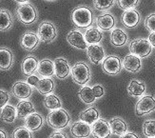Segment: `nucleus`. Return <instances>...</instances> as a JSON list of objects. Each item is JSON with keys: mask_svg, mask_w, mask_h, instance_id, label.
Wrapping results in <instances>:
<instances>
[{"mask_svg": "<svg viewBox=\"0 0 155 138\" xmlns=\"http://www.w3.org/2000/svg\"><path fill=\"white\" fill-rule=\"evenodd\" d=\"M150 138H155V137H150Z\"/></svg>", "mask_w": 155, "mask_h": 138, "instance_id": "nucleus-48", "label": "nucleus"}, {"mask_svg": "<svg viewBox=\"0 0 155 138\" xmlns=\"http://www.w3.org/2000/svg\"><path fill=\"white\" fill-rule=\"evenodd\" d=\"M71 20L78 28L85 29L93 23V12L87 6H79L72 11Z\"/></svg>", "mask_w": 155, "mask_h": 138, "instance_id": "nucleus-3", "label": "nucleus"}, {"mask_svg": "<svg viewBox=\"0 0 155 138\" xmlns=\"http://www.w3.org/2000/svg\"><path fill=\"white\" fill-rule=\"evenodd\" d=\"M67 41H68V43L71 46L80 50H87V46H89L85 39L84 34L80 31H76V30L71 31L68 33Z\"/></svg>", "mask_w": 155, "mask_h": 138, "instance_id": "nucleus-16", "label": "nucleus"}, {"mask_svg": "<svg viewBox=\"0 0 155 138\" xmlns=\"http://www.w3.org/2000/svg\"><path fill=\"white\" fill-rule=\"evenodd\" d=\"M130 53L137 55L140 58L147 57L152 52V46L146 38H137L132 40L129 45Z\"/></svg>", "mask_w": 155, "mask_h": 138, "instance_id": "nucleus-5", "label": "nucleus"}, {"mask_svg": "<svg viewBox=\"0 0 155 138\" xmlns=\"http://www.w3.org/2000/svg\"><path fill=\"white\" fill-rule=\"evenodd\" d=\"M110 126L111 129V133L115 135L122 136L127 133V124L125 120L120 117H114L110 120Z\"/></svg>", "mask_w": 155, "mask_h": 138, "instance_id": "nucleus-27", "label": "nucleus"}, {"mask_svg": "<svg viewBox=\"0 0 155 138\" xmlns=\"http://www.w3.org/2000/svg\"><path fill=\"white\" fill-rule=\"evenodd\" d=\"M97 27L102 31H110L113 30L115 26V18L110 12H105L103 15H100L96 18Z\"/></svg>", "mask_w": 155, "mask_h": 138, "instance_id": "nucleus-23", "label": "nucleus"}, {"mask_svg": "<svg viewBox=\"0 0 155 138\" xmlns=\"http://www.w3.org/2000/svg\"><path fill=\"white\" fill-rule=\"evenodd\" d=\"M143 133L147 137H155V120H146L143 124Z\"/></svg>", "mask_w": 155, "mask_h": 138, "instance_id": "nucleus-36", "label": "nucleus"}, {"mask_svg": "<svg viewBox=\"0 0 155 138\" xmlns=\"http://www.w3.org/2000/svg\"><path fill=\"white\" fill-rule=\"evenodd\" d=\"M45 1H49V2H53V1H56V0H45Z\"/></svg>", "mask_w": 155, "mask_h": 138, "instance_id": "nucleus-47", "label": "nucleus"}, {"mask_svg": "<svg viewBox=\"0 0 155 138\" xmlns=\"http://www.w3.org/2000/svg\"><path fill=\"white\" fill-rule=\"evenodd\" d=\"M44 106L51 110H54V109H58L62 108V102L56 94L51 93L45 96Z\"/></svg>", "mask_w": 155, "mask_h": 138, "instance_id": "nucleus-33", "label": "nucleus"}, {"mask_svg": "<svg viewBox=\"0 0 155 138\" xmlns=\"http://www.w3.org/2000/svg\"><path fill=\"white\" fill-rule=\"evenodd\" d=\"M120 138H140L139 135L135 133L132 132H127V133H125L124 135H122Z\"/></svg>", "mask_w": 155, "mask_h": 138, "instance_id": "nucleus-43", "label": "nucleus"}, {"mask_svg": "<svg viewBox=\"0 0 155 138\" xmlns=\"http://www.w3.org/2000/svg\"><path fill=\"white\" fill-rule=\"evenodd\" d=\"M71 133L75 138H87L91 134V126L83 121H77L71 125Z\"/></svg>", "mask_w": 155, "mask_h": 138, "instance_id": "nucleus-18", "label": "nucleus"}, {"mask_svg": "<svg viewBox=\"0 0 155 138\" xmlns=\"http://www.w3.org/2000/svg\"><path fill=\"white\" fill-rule=\"evenodd\" d=\"M15 63V54L10 48L0 47V71H9Z\"/></svg>", "mask_w": 155, "mask_h": 138, "instance_id": "nucleus-12", "label": "nucleus"}, {"mask_svg": "<svg viewBox=\"0 0 155 138\" xmlns=\"http://www.w3.org/2000/svg\"><path fill=\"white\" fill-rule=\"evenodd\" d=\"M121 21H122L123 25L129 29H132L139 25L141 21V15L137 10L131 9V10H127L124 11L121 16Z\"/></svg>", "mask_w": 155, "mask_h": 138, "instance_id": "nucleus-13", "label": "nucleus"}, {"mask_svg": "<svg viewBox=\"0 0 155 138\" xmlns=\"http://www.w3.org/2000/svg\"><path fill=\"white\" fill-rule=\"evenodd\" d=\"M87 56L89 57L92 64H99L101 61L106 58L104 48L100 44L89 45L87 48Z\"/></svg>", "mask_w": 155, "mask_h": 138, "instance_id": "nucleus-14", "label": "nucleus"}, {"mask_svg": "<svg viewBox=\"0 0 155 138\" xmlns=\"http://www.w3.org/2000/svg\"><path fill=\"white\" fill-rule=\"evenodd\" d=\"M17 117V112L16 107H13L11 104L6 105L0 113V120L3 121L4 123L12 124L15 122V120Z\"/></svg>", "mask_w": 155, "mask_h": 138, "instance_id": "nucleus-30", "label": "nucleus"}, {"mask_svg": "<svg viewBox=\"0 0 155 138\" xmlns=\"http://www.w3.org/2000/svg\"><path fill=\"white\" fill-rule=\"evenodd\" d=\"M15 16L22 24L29 26L35 23L38 19V11L31 2L20 4L16 7Z\"/></svg>", "mask_w": 155, "mask_h": 138, "instance_id": "nucleus-2", "label": "nucleus"}, {"mask_svg": "<svg viewBox=\"0 0 155 138\" xmlns=\"http://www.w3.org/2000/svg\"><path fill=\"white\" fill-rule=\"evenodd\" d=\"M92 91H93V93H94V95H95L96 98L103 97L104 94H105V89L102 85H100V84L94 85L92 87Z\"/></svg>", "mask_w": 155, "mask_h": 138, "instance_id": "nucleus-40", "label": "nucleus"}, {"mask_svg": "<svg viewBox=\"0 0 155 138\" xmlns=\"http://www.w3.org/2000/svg\"><path fill=\"white\" fill-rule=\"evenodd\" d=\"M11 91L15 97L20 100H27L31 96L33 88L25 81H16L12 86Z\"/></svg>", "mask_w": 155, "mask_h": 138, "instance_id": "nucleus-9", "label": "nucleus"}, {"mask_svg": "<svg viewBox=\"0 0 155 138\" xmlns=\"http://www.w3.org/2000/svg\"><path fill=\"white\" fill-rule=\"evenodd\" d=\"M37 34L44 43H51L57 37V28L51 21H42L37 29Z\"/></svg>", "mask_w": 155, "mask_h": 138, "instance_id": "nucleus-6", "label": "nucleus"}, {"mask_svg": "<svg viewBox=\"0 0 155 138\" xmlns=\"http://www.w3.org/2000/svg\"><path fill=\"white\" fill-rule=\"evenodd\" d=\"M116 0H93L94 9L97 11H107L115 5Z\"/></svg>", "mask_w": 155, "mask_h": 138, "instance_id": "nucleus-34", "label": "nucleus"}, {"mask_svg": "<svg viewBox=\"0 0 155 138\" xmlns=\"http://www.w3.org/2000/svg\"><path fill=\"white\" fill-rule=\"evenodd\" d=\"M110 43L115 47H124L127 43V32L119 28L113 29L110 32Z\"/></svg>", "mask_w": 155, "mask_h": 138, "instance_id": "nucleus-24", "label": "nucleus"}, {"mask_svg": "<svg viewBox=\"0 0 155 138\" xmlns=\"http://www.w3.org/2000/svg\"><path fill=\"white\" fill-rule=\"evenodd\" d=\"M12 138H33L32 132L25 126L16 128L12 133Z\"/></svg>", "mask_w": 155, "mask_h": 138, "instance_id": "nucleus-35", "label": "nucleus"}, {"mask_svg": "<svg viewBox=\"0 0 155 138\" xmlns=\"http://www.w3.org/2000/svg\"><path fill=\"white\" fill-rule=\"evenodd\" d=\"M13 1L16 2V3H18V5H20V4H26V3H29L30 0H13Z\"/></svg>", "mask_w": 155, "mask_h": 138, "instance_id": "nucleus-46", "label": "nucleus"}, {"mask_svg": "<svg viewBox=\"0 0 155 138\" xmlns=\"http://www.w3.org/2000/svg\"><path fill=\"white\" fill-rule=\"evenodd\" d=\"M78 96L85 104H87V105L92 104V103H94L96 100V97L92 91V88L90 86H83L81 88L78 93Z\"/></svg>", "mask_w": 155, "mask_h": 138, "instance_id": "nucleus-32", "label": "nucleus"}, {"mask_svg": "<svg viewBox=\"0 0 155 138\" xmlns=\"http://www.w3.org/2000/svg\"><path fill=\"white\" fill-rule=\"evenodd\" d=\"M39 81H40V78L37 76V75H35V74L30 75V76L27 77V80H26V82L28 83L30 86H31L32 88H36V86L38 85Z\"/></svg>", "mask_w": 155, "mask_h": 138, "instance_id": "nucleus-41", "label": "nucleus"}, {"mask_svg": "<svg viewBox=\"0 0 155 138\" xmlns=\"http://www.w3.org/2000/svg\"><path fill=\"white\" fill-rule=\"evenodd\" d=\"M16 112H17V117L18 118H26L27 116L30 114L36 113L35 105L32 104V102L29 100H21L18 102L16 106Z\"/></svg>", "mask_w": 155, "mask_h": 138, "instance_id": "nucleus-25", "label": "nucleus"}, {"mask_svg": "<svg viewBox=\"0 0 155 138\" xmlns=\"http://www.w3.org/2000/svg\"><path fill=\"white\" fill-rule=\"evenodd\" d=\"M39 61L33 55H28L24 58L21 64V71L25 76H30V75L35 74L37 72Z\"/></svg>", "mask_w": 155, "mask_h": 138, "instance_id": "nucleus-20", "label": "nucleus"}, {"mask_svg": "<svg viewBox=\"0 0 155 138\" xmlns=\"http://www.w3.org/2000/svg\"><path fill=\"white\" fill-rule=\"evenodd\" d=\"M39 76L43 78H51L54 74V62L49 58H45L39 61L37 72Z\"/></svg>", "mask_w": 155, "mask_h": 138, "instance_id": "nucleus-19", "label": "nucleus"}, {"mask_svg": "<svg viewBox=\"0 0 155 138\" xmlns=\"http://www.w3.org/2000/svg\"><path fill=\"white\" fill-rule=\"evenodd\" d=\"M123 67L127 72H138L142 69V61L141 58L137 55H134L132 53L127 54L123 58Z\"/></svg>", "mask_w": 155, "mask_h": 138, "instance_id": "nucleus-17", "label": "nucleus"}, {"mask_svg": "<svg viewBox=\"0 0 155 138\" xmlns=\"http://www.w3.org/2000/svg\"><path fill=\"white\" fill-rule=\"evenodd\" d=\"M71 122V116L68 110L61 108L58 109L51 110L47 115V124L52 129L62 130L68 127Z\"/></svg>", "mask_w": 155, "mask_h": 138, "instance_id": "nucleus-1", "label": "nucleus"}, {"mask_svg": "<svg viewBox=\"0 0 155 138\" xmlns=\"http://www.w3.org/2000/svg\"><path fill=\"white\" fill-rule=\"evenodd\" d=\"M127 89L130 95L134 96V97H140L146 92V84L142 81L131 79L127 85Z\"/></svg>", "mask_w": 155, "mask_h": 138, "instance_id": "nucleus-28", "label": "nucleus"}, {"mask_svg": "<svg viewBox=\"0 0 155 138\" xmlns=\"http://www.w3.org/2000/svg\"><path fill=\"white\" fill-rule=\"evenodd\" d=\"M144 25L147 29V31L151 32H155V13H150V15L147 16L144 21Z\"/></svg>", "mask_w": 155, "mask_h": 138, "instance_id": "nucleus-38", "label": "nucleus"}, {"mask_svg": "<svg viewBox=\"0 0 155 138\" xmlns=\"http://www.w3.org/2000/svg\"><path fill=\"white\" fill-rule=\"evenodd\" d=\"M71 77L76 84L84 86L91 78V68L83 61H78L71 68Z\"/></svg>", "mask_w": 155, "mask_h": 138, "instance_id": "nucleus-4", "label": "nucleus"}, {"mask_svg": "<svg viewBox=\"0 0 155 138\" xmlns=\"http://www.w3.org/2000/svg\"><path fill=\"white\" fill-rule=\"evenodd\" d=\"M0 138H9V134L4 129H0Z\"/></svg>", "mask_w": 155, "mask_h": 138, "instance_id": "nucleus-45", "label": "nucleus"}, {"mask_svg": "<svg viewBox=\"0 0 155 138\" xmlns=\"http://www.w3.org/2000/svg\"><path fill=\"white\" fill-rule=\"evenodd\" d=\"M15 17L11 11L5 8L0 9V32H8L12 29Z\"/></svg>", "mask_w": 155, "mask_h": 138, "instance_id": "nucleus-21", "label": "nucleus"}, {"mask_svg": "<svg viewBox=\"0 0 155 138\" xmlns=\"http://www.w3.org/2000/svg\"><path fill=\"white\" fill-rule=\"evenodd\" d=\"M155 110V97L153 95L142 96L135 106V113L139 116L147 115Z\"/></svg>", "mask_w": 155, "mask_h": 138, "instance_id": "nucleus-8", "label": "nucleus"}, {"mask_svg": "<svg viewBox=\"0 0 155 138\" xmlns=\"http://www.w3.org/2000/svg\"><path fill=\"white\" fill-rule=\"evenodd\" d=\"M10 93L3 89H0V109H2L6 105L9 104Z\"/></svg>", "mask_w": 155, "mask_h": 138, "instance_id": "nucleus-39", "label": "nucleus"}, {"mask_svg": "<svg viewBox=\"0 0 155 138\" xmlns=\"http://www.w3.org/2000/svg\"><path fill=\"white\" fill-rule=\"evenodd\" d=\"M85 39L87 41V45L92 44H99L103 38V33L100 29H97L95 27H91L87 29L84 34Z\"/></svg>", "mask_w": 155, "mask_h": 138, "instance_id": "nucleus-29", "label": "nucleus"}, {"mask_svg": "<svg viewBox=\"0 0 155 138\" xmlns=\"http://www.w3.org/2000/svg\"><path fill=\"white\" fill-rule=\"evenodd\" d=\"M49 138H68V135H67L66 133L61 132V130H56V132H53Z\"/></svg>", "mask_w": 155, "mask_h": 138, "instance_id": "nucleus-42", "label": "nucleus"}, {"mask_svg": "<svg viewBox=\"0 0 155 138\" xmlns=\"http://www.w3.org/2000/svg\"><path fill=\"white\" fill-rule=\"evenodd\" d=\"M39 93L42 95H48L53 93L55 89V84L52 78H42L40 79L38 85L35 88Z\"/></svg>", "mask_w": 155, "mask_h": 138, "instance_id": "nucleus-31", "label": "nucleus"}, {"mask_svg": "<svg viewBox=\"0 0 155 138\" xmlns=\"http://www.w3.org/2000/svg\"><path fill=\"white\" fill-rule=\"evenodd\" d=\"M44 125L43 116L38 113H33L25 118V127L31 132L39 130Z\"/></svg>", "mask_w": 155, "mask_h": 138, "instance_id": "nucleus-22", "label": "nucleus"}, {"mask_svg": "<svg viewBox=\"0 0 155 138\" xmlns=\"http://www.w3.org/2000/svg\"><path fill=\"white\" fill-rule=\"evenodd\" d=\"M103 71L110 75H116L121 72L123 68V62L117 55H109L102 63Z\"/></svg>", "mask_w": 155, "mask_h": 138, "instance_id": "nucleus-7", "label": "nucleus"}, {"mask_svg": "<svg viewBox=\"0 0 155 138\" xmlns=\"http://www.w3.org/2000/svg\"><path fill=\"white\" fill-rule=\"evenodd\" d=\"M110 122L100 118L91 125V134L94 138H109L111 135Z\"/></svg>", "mask_w": 155, "mask_h": 138, "instance_id": "nucleus-10", "label": "nucleus"}, {"mask_svg": "<svg viewBox=\"0 0 155 138\" xmlns=\"http://www.w3.org/2000/svg\"><path fill=\"white\" fill-rule=\"evenodd\" d=\"M40 38L38 36L37 32L27 31L21 37L20 40V45L23 49L27 52H33L35 51L40 43Z\"/></svg>", "mask_w": 155, "mask_h": 138, "instance_id": "nucleus-11", "label": "nucleus"}, {"mask_svg": "<svg viewBox=\"0 0 155 138\" xmlns=\"http://www.w3.org/2000/svg\"><path fill=\"white\" fill-rule=\"evenodd\" d=\"M54 74L59 79H65L70 75L71 69L68 60L64 57L54 59Z\"/></svg>", "mask_w": 155, "mask_h": 138, "instance_id": "nucleus-15", "label": "nucleus"}, {"mask_svg": "<svg viewBox=\"0 0 155 138\" xmlns=\"http://www.w3.org/2000/svg\"><path fill=\"white\" fill-rule=\"evenodd\" d=\"M79 119L80 121H83L91 126L93 123H95L98 119H100V113L96 108L91 107L79 114Z\"/></svg>", "mask_w": 155, "mask_h": 138, "instance_id": "nucleus-26", "label": "nucleus"}, {"mask_svg": "<svg viewBox=\"0 0 155 138\" xmlns=\"http://www.w3.org/2000/svg\"><path fill=\"white\" fill-rule=\"evenodd\" d=\"M150 41V43L151 44L152 47L155 48V32H150V35H149V39H147Z\"/></svg>", "mask_w": 155, "mask_h": 138, "instance_id": "nucleus-44", "label": "nucleus"}, {"mask_svg": "<svg viewBox=\"0 0 155 138\" xmlns=\"http://www.w3.org/2000/svg\"><path fill=\"white\" fill-rule=\"evenodd\" d=\"M140 0H117V4L121 9L127 11L135 9L139 5Z\"/></svg>", "mask_w": 155, "mask_h": 138, "instance_id": "nucleus-37", "label": "nucleus"}]
</instances>
